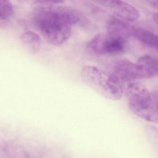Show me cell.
Here are the masks:
<instances>
[{
  "mask_svg": "<svg viewBox=\"0 0 158 158\" xmlns=\"http://www.w3.org/2000/svg\"><path fill=\"white\" fill-rule=\"evenodd\" d=\"M40 4L42 6L36 15L35 22L42 36L52 45L65 43L71 36L72 26L80 21L81 15L72 8Z\"/></svg>",
  "mask_w": 158,
  "mask_h": 158,
  "instance_id": "cell-1",
  "label": "cell"
},
{
  "mask_svg": "<svg viewBox=\"0 0 158 158\" xmlns=\"http://www.w3.org/2000/svg\"><path fill=\"white\" fill-rule=\"evenodd\" d=\"M126 95L129 109L143 120L158 123V108L153 102L151 93L141 83L132 82L127 85Z\"/></svg>",
  "mask_w": 158,
  "mask_h": 158,
  "instance_id": "cell-2",
  "label": "cell"
},
{
  "mask_svg": "<svg viewBox=\"0 0 158 158\" xmlns=\"http://www.w3.org/2000/svg\"><path fill=\"white\" fill-rule=\"evenodd\" d=\"M81 76L86 84L110 99L118 100L123 94L121 82L112 74L104 73L95 66H84Z\"/></svg>",
  "mask_w": 158,
  "mask_h": 158,
  "instance_id": "cell-3",
  "label": "cell"
},
{
  "mask_svg": "<svg viewBox=\"0 0 158 158\" xmlns=\"http://www.w3.org/2000/svg\"><path fill=\"white\" fill-rule=\"evenodd\" d=\"M126 41L127 39L107 33L99 34L92 39L88 47L98 55H119L126 50Z\"/></svg>",
  "mask_w": 158,
  "mask_h": 158,
  "instance_id": "cell-4",
  "label": "cell"
},
{
  "mask_svg": "<svg viewBox=\"0 0 158 158\" xmlns=\"http://www.w3.org/2000/svg\"><path fill=\"white\" fill-rule=\"evenodd\" d=\"M111 74L121 82H134L152 77L141 64L138 62L135 63L127 59L116 61L114 64Z\"/></svg>",
  "mask_w": 158,
  "mask_h": 158,
  "instance_id": "cell-5",
  "label": "cell"
},
{
  "mask_svg": "<svg viewBox=\"0 0 158 158\" xmlns=\"http://www.w3.org/2000/svg\"><path fill=\"white\" fill-rule=\"evenodd\" d=\"M96 2L110 11L116 18L125 22H135L139 18L138 10L125 2L119 0H106L98 1Z\"/></svg>",
  "mask_w": 158,
  "mask_h": 158,
  "instance_id": "cell-6",
  "label": "cell"
},
{
  "mask_svg": "<svg viewBox=\"0 0 158 158\" xmlns=\"http://www.w3.org/2000/svg\"><path fill=\"white\" fill-rule=\"evenodd\" d=\"M133 28L126 22L115 17L110 18L106 25L107 33L125 39L132 35Z\"/></svg>",
  "mask_w": 158,
  "mask_h": 158,
  "instance_id": "cell-7",
  "label": "cell"
},
{
  "mask_svg": "<svg viewBox=\"0 0 158 158\" xmlns=\"http://www.w3.org/2000/svg\"><path fill=\"white\" fill-rule=\"evenodd\" d=\"M132 36L145 46L158 52V35L141 28H133Z\"/></svg>",
  "mask_w": 158,
  "mask_h": 158,
  "instance_id": "cell-8",
  "label": "cell"
},
{
  "mask_svg": "<svg viewBox=\"0 0 158 158\" xmlns=\"http://www.w3.org/2000/svg\"><path fill=\"white\" fill-rule=\"evenodd\" d=\"M20 40L27 49L32 53L38 52L40 48V36L33 31L24 32L20 36Z\"/></svg>",
  "mask_w": 158,
  "mask_h": 158,
  "instance_id": "cell-9",
  "label": "cell"
},
{
  "mask_svg": "<svg viewBox=\"0 0 158 158\" xmlns=\"http://www.w3.org/2000/svg\"><path fill=\"white\" fill-rule=\"evenodd\" d=\"M145 133L149 143L158 157V129L153 126H147Z\"/></svg>",
  "mask_w": 158,
  "mask_h": 158,
  "instance_id": "cell-10",
  "label": "cell"
},
{
  "mask_svg": "<svg viewBox=\"0 0 158 158\" xmlns=\"http://www.w3.org/2000/svg\"><path fill=\"white\" fill-rule=\"evenodd\" d=\"M14 13L12 3L8 0L0 2V20L5 21L10 18Z\"/></svg>",
  "mask_w": 158,
  "mask_h": 158,
  "instance_id": "cell-11",
  "label": "cell"
},
{
  "mask_svg": "<svg viewBox=\"0 0 158 158\" xmlns=\"http://www.w3.org/2000/svg\"><path fill=\"white\" fill-rule=\"evenodd\" d=\"M143 61L154 76H158V56L146 55L143 58Z\"/></svg>",
  "mask_w": 158,
  "mask_h": 158,
  "instance_id": "cell-12",
  "label": "cell"
},
{
  "mask_svg": "<svg viewBox=\"0 0 158 158\" xmlns=\"http://www.w3.org/2000/svg\"><path fill=\"white\" fill-rule=\"evenodd\" d=\"M151 94L153 102L156 107L158 108V90H155L151 92Z\"/></svg>",
  "mask_w": 158,
  "mask_h": 158,
  "instance_id": "cell-13",
  "label": "cell"
},
{
  "mask_svg": "<svg viewBox=\"0 0 158 158\" xmlns=\"http://www.w3.org/2000/svg\"><path fill=\"white\" fill-rule=\"evenodd\" d=\"M146 2L151 7L158 10V0L148 1H146Z\"/></svg>",
  "mask_w": 158,
  "mask_h": 158,
  "instance_id": "cell-14",
  "label": "cell"
},
{
  "mask_svg": "<svg viewBox=\"0 0 158 158\" xmlns=\"http://www.w3.org/2000/svg\"><path fill=\"white\" fill-rule=\"evenodd\" d=\"M153 21L155 22L158 25V12L156 13H154V14L153 15Z\"/></svg>",
  "mask_w": 158,
  "mask_h": 158,
  "instance_id": "cell-15",
  "label": "cell"
}]
</instances>
